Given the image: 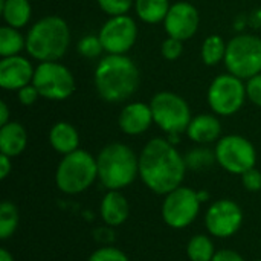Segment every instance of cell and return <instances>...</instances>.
<instances>
[{
    "instance_id": "cell-10",
    "label": "cell",
    "mask_w": 261,
    "mask_h": 261,
    "mask_svg": "<svg viewBox=\"0 0 261 261\" xmlns=\"http://www.w3.org/2000/svg\"><path fill=\"white\" fill-rule=\"evenodd\" d=\"M217 164L228 173L242 176L257 165L254 144L242 135H225L214 147Z\"/></svg>"
},
{
    "instance_id": "cell-31",
    "label": "cell",
    "mask_w": 261,
    "mask_h": 261,
    "mask_svg": "<svg viewBox=\"0 0 261 261\" xmlns=\"http://www.w3.org/2000/svg\"><path fill=\"white\" fill-rule=\"evenodd\" d=\"M184 43L182 40H177V38H173V37H167L164 41H162V46H161V54L165 60L168 61H174L177 58H180V55L184 54Z\"/></svg>"
},
{
    "instance_id": "cell-33",
    "label": "cell",
    "mask_w": 261,
    "mask_h": 261,
    "mask_svg": "<svg viewBox=\"0 0 261 261\" xmlns=\"http://www.w3.org/2000/svg\"><path fill=\"white\" fill-rule=\"evenodd\" d=\"M246 95L252 104L261 107V73L246 81Z\"/></svg>"
},
{
    "instance_id": "cell-17",
    "label": "cell",
    "mask_w": 261,
    "mask_h": 261,
    "mask_svg": "<svg viewBox=\"0 0 261 261\" xmlns=\"http://www.w3.org/2000/svg\"><path fill=\"white\" fill-rule=\"evenodd\" d=\"M185 133L194 144L208 145L222 138V122L214 113H200L193 116Z\"/></svg>"
},
{
    "instance_id": "cell-6",
    "label": "cell",
    "mask_w": 261,
    "mask_h": 261,
    "mask_svg": "<svg viewBox=\"0 0 261 261\" xmlns=\"http://www.w3.org/2000/svg\"><path fill=\"white\" fill-rule=\"evenodd\" d=\"M225 67L229 73L248 81L261 73V37L237 34L226 44Z\"/></svg>"
},
{
    "instance_id": "cell-1",
    "label": "cell",
    "mask_w": 261,
    "mask_h": 261,
    "mask_svg": "<svg viewBox=\"0 0 261 261\" xmlns=\"http://www.w3.org/2000/svg\"><path fill=\"white\" fill-rule=\"evenodd\" d=\"M185 158L167 138L150 139L139 153V179L154 194L165 196L184 185Z\"/></svg>"
},
{
    "instance_id": "cell-11",
    "label": "cell",
    "mask_w": 261,
    "mask_h": 261,
    "mask_svg": "<svg viewBox=\"0 0 261 261\" xmlns=\"http://www.w3.org/2000/svg\"><path fill=\"white\" fill-rule=\"evenodd\" d=\"M202 202L196 190L180 185L164 196L161 214L162 220L171 229H185L194 223L200 214Z\"/></svg>"
},
{
    "instance_id": "cell-21",
    "label": "cell",
    "mask_w": 261,
    "mask_h": 261,
    "mask_svg": "<svg viewBox=\"0 0 261 261\" xmlns=\"http://www.w3.org/2000/svg\"><path fill=\"white\" fill-rule=\"evenodd\" d=\"M0 12L5 24L23 29L31 21L32 6L29 0H0Z\"/></svg>"
},
{
    "instance_id": "cell-15",
    "label": "cell",
    "mask_w": 261,
    "mask_h": 261,
    "mask_svg": "<svg viewBox=\"0 0 261 261\" xmlns=\"http://www.w3.org/2000/svg\"><path fill=\"white\" fill-rule=\"evenodd\" d=\"M35 66L23 55L5 57L0 60V87L8 92H18L32 84Z\"/></svg>"
},
{
    "instance_id": "cell-23",
    "label": "cell",
    "mask_w": 261,
    "mask_h": 261,
    "mask_svg": "<svg viewBox=\"0 0 261 261\" xmlns=\"http://www.w3.org/2000/svg\"><path fill=\"white\" fill-rule=\"evenodd\" d=\"M26 50V35L20 32V29L11 28L8 24L0 29V57H14L21 55Z\"/></svg>"
},
{
    "instance_id": "cell-25",
    "label": "cell",
    "mask_w": 261,
    "mask_h": 261,
    "mask_svg": "<svg viewBox=\"0 0 261 261\" xmlns=\"http://www.w3.org/2000/svg\"><path fill=\"white\" fill-rule=\"evenodd\" d=\"M214 254L216 248L210 234H196L187 245V255L190 261H211Z\"/></svg>"
},
{
    "instance_id": "cell-42",
    "label": "cell",
    "mask_w": 261,
    "mask_h": 261,
    "mask_svg": "<svg viewBox=\"0 0 261 261\" xmlns=\"http://www.w3.org/2000/svg\"><path fill=\"white\" fill-rule=\"evenodd\" d=\"M255 261H261V260H255Z\"/></svg>"
},
{
    "instance_id": "cell-32",
    "label": "cell",
    "mask_w": 261,
    "mask_h": 261,
    "mask_svg": "<svg viewBox=\"0 0 261 261\" xmlns=\"http://www.w3.org/2000/svg\"><path fill=\"white\" fill-rule=\"evenodd\" d=\"M242 185L249 193H258L261 191V171L258 168H251L242 176Z\"/></svg>"
},
{
    "instance_id": "cell-9",
    "label": "cell",
    "mask_w": 261,
    "mask_h": 261,
    "mask_svg": "<svg viewBox=\"0 0 261 261\" xmlns=\"http://www.w3.org/2000/svg\"><path fill=\"white\" fill-rule=\"evenodd\" d=\"M32 84L40 96L49 101H64L76 89L75 76L70 69L60 61H41L35 66Z\"/></svg>"
},
{
    "instance_id": "cell-39",
    "label": "cell",
    "mask_w": 261,
    "mask_h": 261,
    "mask_svg": "<svg viewBox=\"0 0 261 261\" xmlns=\"http://www.w3.org/2000/svg\"><path fill=\"white\" fill-rule=\"evenodd\" d=\"M11 119H9V107L5 101L0 102V125H5L8 124Z\"/></svg>"
},
{
    "instance_id": "cell-13",
    "label": "cell",
    "mask_w": 261,
    "mask_h": 261,
    "mask_svg": "<svg viewBox=\"0 0 261 261\" xmlns=\"http://www.w3.org/2000/svg\"><path fill=\"white\" fill-rule=\"evenodd\" d=\"M245 214L242 206L232 199H219L213 202L205 213V226L211 237L229 239L243 226Z\"/></svg>"
},
{
    "instance_id": "cell-36",
    "label": "cell",
    "mask_w": 261,
    "mask_h": 261,
    "mask_svg": "<svg viewBox=\"0 0 261 261\" xmlns=\"http://www.w3.org/2000/svg\"><path fill=\"white\" fill-rule=\"evenodd\" d=\"M12 171V158L0 154V179H6Z\"/></svg>"
},
{
    "instance_id": "cell-19",
    "label": "cell",
    "mask_w": 261,
    "mask_h": 261,
    "mask_svg": "<svg viewBox=\"0 0 261 261\" xmlns=\"http://www.w3.org/2000/svg\"><path fill=\"white\" fill-rule=\"evenodd\" d=\"M28 147V132L18 121H9L0 125V154L9 158L20 156Z\"/></svg>"
},
{
    "instance_id": "cell-26",
    "label": "cell",
    "mask_w": 261,
    "mask_h": 261,
    "mask_svg": "<svg viewBox=\"0 0 261 261\" xmlns=\"http://www.w3.org/2000/svg\"><path fill=\"white\" fill-rule=\"evenodd\" d=\"M184 158H185L187 168L193 171H203L206 168H211L214 164H217L214 150H210L205 145H199L190 150Z\"/></svg>"
},
{
    "instance_id": "cell-3",
    "label": "cell",
    "mask_w": 261,
    "mask_h": 261,
    "mask_svg": "<svg viewBox=\"0 0 261 261\" xmlns=\"http://www.w3.org/2000/svg\"><path fill=\"white\" fill-rule=\"evenodd\" d=\"M70 46V28L58 15H46L31 24L26 32V52L41 61H60Z\"/></svg>"
},
{
    "instance_id": "cell-30",
    "label": "cell",
    "mask_w": 261,
    "mask_h": 261,
    "mask_svg": "<svg viewBox=\"0 0 261 261\" xmlns=\"http://www.w3.org/2000/svg\"><path fill=\"white\" fill-rule=\"evenodd\" d=\"M87 261H130L127 254L115 246H102L93 251Z\"/></svg>"
},
{
    "instance_id": "cell-22",
    "label": "cell",
    "mask_w": 261,
    "mask_h": 261,
    "mask_svg": "<svg viewBox=\"0 0 261 261\" xmlns=\"http://www.w3.org/2000/svg\"><path fill=\"white\" fill-rule=\"evenodd\" d=\"M170 8V0H135V12L138 18L147 24L164 23Z\"/></svg>"
},
{
    "instance_id": "cell-2",
    "label": "cell",
    "mask_w": 261,
    "mask_h": 261,
    "mask_svg": "<svg viewBox=\"0 0 261 261\" xmlns=\"http://www.w3.org/2000/svg\"><path fill=\"white\" fill-rule=\"evenodd\" d=\"M141 75L135 61L127 55L102 57L93 73V84L98 96L110 104L124 102L139 89Z\"/></svg>"
},
{
    "instance_id": "cell-12",
    "label": "cell",
    "mask_w": 261,
    "mask_h": 261,
    "mask_svg": "<svg viewBox=\"0 0 261 261\" xmlns=\"http://www.w3.org/2000/svg\"><path fill=\"white\" fill-rule=\"evenodd\" d=\"M98 37L104 52L110 55H127L138 40V24L128 14L109 17L101 26Z\"/></svg>"
},
{
    "instance_id": "cell-34",
    "label": "cell",
    "mask_w": 261,
    "mask_h": 261,
    "mask_svg": "<svg viewBox=\"0 0 261 261\" xmlns=\"http://www.w3.org/2000/svg\"><path fill=\"white\" fill-rule=\"evenodd\" d=\"M41 98L38 90L35 89L34 84H29V86H24L21 87L18 92H17V99L21 106H32L37 102V99Z\"/></svg>"
},
{
    "instance_id": "cell-4",
    "label": "cell",
    "mask_w": 261,
    "mask_h": 261,
    "mask_svg": "<svg viewBox=\"0 0 261 261\" xmlns=\"http://www.w3.org/2000/svg\"><path fill=\"white\" fill-rule=\"evenodd\" d=\"M98 180L107 191H121L139 177V154L122 142L104 145L98 156Z\"/></svg>"
},
{
    "instance_id": "cell-7",
    "label": "cell",
    "mask_w": 261,
    "mask_h": 261,
    "mask_svg": "<svg viewBox=\"0 0 261 261\" xmlns=\"http://www.w3.org/2000/svg\"><path fill=\"white\" fill-rule=\"evenodd\" d=\"M150 107L153 112L154 124L168 135H182L187 132L193 116L191 109L185 98L174 92L162 90L158 92L151 101Z\"/></svg>"
},
{
    "instance_id": "cell-20",
    "label": "cell",
    "mask_w": 261,
    "mask_h": 261,
    "mask_svg": "<svg viewBox=\"0 0 261 261\" xmlns=\"http://www.w3.org/2000/svg\"><path fill=\"white\" fill-rule=\"evenodd\" d=\"M49 144L61 156L80 148V133L67 121L55 122L49 130Z\"/></svg>"
},
{
    "instance_id": "cell-16",
    "label": "cell",
    "mask_w": 261,
    "mask_h": 261,
    "mask_svg": "<svg viewBox=\"0 0 261 261\" xmlns=\"http://www.w3.org/2000/svg\"><path fill=\"white\" fill-rule=\"evenodd\" d=\"M154 124L150 104L142 101H133L122 107L118 116V125L127 136H141L150 130Z\"/></svg>"
},
{
    "instance_id": "cell-28",
    "label": "cell",
    "mask_w": 261,
    "mask_h": 261,
    "mask_svg": "<svg viewBox=\"0 0 261 261\" xmlns=\"http://www.w3.org/2000/svg\"><path fill=\"white\" fill-rule=\"evenodd\" d=\"M76 52L84 58L93 60V58H98L102 55L104 47H102V43L98 35L89 34V35H84L83 38H80V41L76 43Z\"/></svg>"
},
{
    "instance_id": "cell-8",
    "label": "cell",
    "mask_w": 261,
    "mask_h": 261,
    "mask_svg": "<svg viewBox=\"0 0 261 261\" xmlns=\"http://www.w3.org/2000/svg\"><path fill=\"white\" fill-rule=\"evenodd\" d=\"M246 99V83L229 72L217 75L206 92L208 106L217 116L236 115L242 110Z\"/></svg>"
},
{
    "instance_id": "cell-29",
    "label": "cell",
    "mask_w": 261,
    "mask_h": 261,
    "mask_svg": "<svg viewBox=\"0 0 261 261\" xmlns=\"http://www.w3.org/2000/svg\"><path fill=\"white\" fill-rule=\"evenodd\" d=\"M96 2L99 9L109 17L125 15L135 6V0H96Z\"/></svg>"
},
{
    "instance_id": "cell-27",
    "label": "cell",
    "mask_w": 261,
    "mask_h": 261,
    "mask_svg": "<svg viewBox=\"0 0 261 261\" xmlns=\"http://www.w3.org/2000/svg\"><path fill=\"white\" fill-rule=\"evenodd\" d=\"M18 222L20 216L17 206L9 200H3L0 205V239L8 240L12 237L18 228Z\"/></svg>"
},
{
    "instance_id": "cell-38",
    "label": "cell",
    "mask_w": 261,
    "mask_h": 261,
    "mask_svg": "<svg viewBox=\"0 0 261 261\" xmlns=\"http://www.w3.org/2000/svg\"><path fill=\"white\" fill-rule=\"evenodd\" d=\"M249 24L254 29H261V8H257L249 15Z\"/></svg>"
},
{
    "instance_id": "cell-37",
    "label": "cell",
    "mask_w": 261,
    "mask_h": 261,
    "mask_svg": "<svg viewBox=\"0 0 261 261\" xmlns=\"http://www.w3.org/2000/svg\"><path fill=\"white\" fill-rule=\"evenodd\" d=\"M248 24H249V17H246L245 14H240V15L234 20V29L237 31V34H242Z\"/></svg>"
},
{
    "instance_id": "cell-14",
    "label": "cell",
    "mask_w": 261,
    "mask_h": 261,
    "mask_svg": "<svg viewBox=\"0 0 261 261\" xmlns=\"http://www.w3.org/2000/svg\"><path fill=\"white\" fill-rule=\"evenodd\" d=\"M200 26L197 8L185 0L171 3V8L164 20V29L168 37L187 41L193 38Z\"/></svg>"
},
{
    "instance_id": "cell-40",
    "label": "cell",
    "mask_w": 261,
    "mask_h": 261,
    "mask_svg": "<svg viewBox=\"0 0 261 261\" xmlns=\"http://www.w3.org/2000/svg\"><path fill=\"white\" fill-rule=\"evenodd\" d=\"M0 261H14L12 254H11L6 248H2V249H0Z\"/></svg>"
},
{
    "instance_id": "cell-18",
    "label": "cell",
    "mask_w": 261,
    "mask_h": 261,
    "mask_svg": "<svg viewBox=\"0 0 261 261\" xmlns=\"http://www.w3.org/2000/svg\"><path fill=\"white\" fill-rule=\"evenodd\" d=\"M99 216L102 222L110 228L124 225L130 216V205L127 197L121 191H107L99 203Z\"/></svg>"
},
{
    "instance_id": "cell-35",
    "label": "cell",
    "mask_w": 261,
    "mask_h": 261,
    "mask_svg": "<svg viewBox=\"0 0 261 261\" xmlns=\"http://www.w3.org/2000/svg\"><path fill=\"white\" fill-rule=\"evenodd\" d=\"M211 261H246L242 254H239L237 251L232 249H220L216 251L214 257Z\"/></svg>"
},
{
    "instance_id": "cell-5",
    "label": "cell",
    "mask_w": 261,
    "mask_h": 261,
    "mask_svg": "<svg viewBox=\"0 0 261 261\" xmlns=\"http://www.w3.org/2000/svg\"><path fill=\"white\" fill-rule=\"evenodd\" d=\"M96 179V156L83 148L63 156L55 170V185L67 196H76L87 191Z\"/></svg>"
},
{
    "instance_id": "cell-41",
    "label": "cell",
    "mask_w": 261,
    "mask_h": 261,
    "mask_svg": "<svg viewBox=\"0 0 261 261\" xmlns=\"http://www.w3.org/2000/svg\"><path fill=\"white\" fill-rule=\"evenodd\" d=\"M197 194H199V199H200V202H202V203H203V202H206V200L210 199V193H208V191H205V190L197 191Z\"/></svg>"
},
{
    "instance_id": "cell-24",
    "label": "cell",
    "mask_w": 261,
    "mask_h": 261,
    "mask_svg": "<svg viewBox=\"0 0 261 261\" xmlns=\"http://www.w3.org/2000/svg\"><path fill=\"white\" fill-rule=\"evenodd\" d=\"M226 44L228 43H225V40L220 35H217V34L208 35L203 40L202 47H200V58H202L203 64L213 67V66H217L222 61H225Z\"/></svg>"
}]
</instances>
